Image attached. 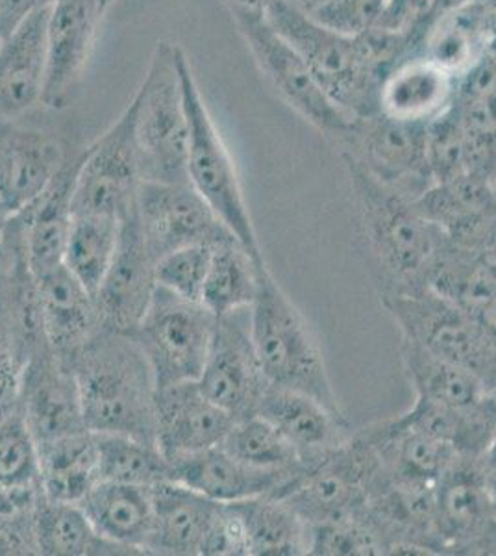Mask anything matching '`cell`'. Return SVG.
<instances>
[{
  "mask_svg": "<svg viewBox=\"0 0 496 556\" xmlns=\"http://www.w3.org/2000/svg\"><path fill=\"white\" fill-rule=\"evenodd\" d=\"M65 356L91 432L156 445V379L132 334L99 329Z\"/></svg>",
  "mask_w": 496,
  "mask_h": 556,
  "instance_id": "6da1fadb",
  "label": "cell"
},
{
  "mask_svg": "<svg viewBox=\"0 0 496 556\" xmlns=\"http://www.w3.org/2000/svg\"><path fill=\"white\" fill-rule=\"evenodd\" d=\"M364 238L382 271V285H422L446 238L421 214L417 199L391 188L343 156Z\"/></svg>",
  "mask_w": 496,
  "mask_h": 556,
  "instance_id": "7a4b0ae2",
  "label": "cell"
},
{
  "mask_svg": "<svg viewBox=\"0 0 496 556\" xmlns=\"http://www.w3.org/2000/svg\"><path fill=\"white\" fill-rule=\"evenodd\" d=\"M265 17L295 47L327 96L351 119L378 112V89L387 67L365 34L345 36L315 21L291 0H275Z\"/></svg>",
  "mask_w": 496,
  "mask_h": 556,
  "instance_id": "3957f363",
  "label": "cell"
},
{
  "mask_svg": "<svg viewBox=\"0 0 496 556\" xmlns=\"http://www.w3.org/2000/svg\"><path fill=\"white\" fill-rule=\"evenodd\" d=\"M251 334L270 386L306 393L343 416L314 332L265 262L258 266V288L251 304Z\"/></svg>",
  "mask_w": 496,
  "mask_h": 556,
  "instance_id": "277c9868",
  "label": "cell"
},
{
  "mask_svg": "<svg viewBox=\"0 0 496 556\" xmlns=\"http://www.w3.org/2000/svg\"><path fill=\"white\" fill-rule=\"evenodd\" d=\"M180 45L160 39L130 101L143 182L189 184V123L178 67Z\"/></svg>",
  "mask_w": 496,
  "mask_h": 556,
  "instance_id": "5b68a950",
  "label": "cell"
},
{
  "mask_svg": "<svg viewBox=\"0 0 496 556\" xmlns=\"http://www.w3.org/2000/svg\"><path fill=\"white\" fill-rule=\"evenodd\" d=\"M178 67L182 76L183 102L189 123V184L206 199V203L232 230V235L251 253L252 258L264 260L232 154L209 114L201 86L196 83L195 73L182 47L178 52Z\"/></svg>",
  "mask_w": 496,
  "mask_h": 556,
  "instance_id": "8992f818",
  "label": "cell"
},
{
  "mask_svg": "<svg viewBox=\"0 0 496 556\" xmlns=\"http://www.w3.org/2000/svg\"><path fill=\"white\" fill-rule=\"evenodd\" d=\"M382 301L403 338L471 369L496 390V343L469 312L422 285H383Z\"/></svg>",
  "mask_w": 496,
  "mask_h": 556,
  "instance_id": "52a82bcc",
  "label": "cell"
},
{
  "mask_svg": "<svg viewBox=\"0 0 496 556\" xmlns=\"http://www.w3.org/2000/svg\"><path fill=\"white\" fill-rule=\"evenodd\" d=\"M228 10L270 88L302 119L308 121L325 138L338 143L352 119L333 104L315 78L314 71L309 70L308 62L272 28L264 12L236 7H228Z\"/></svg>",
  "mask_w": 496,
  "mask_h": 556,
  "instance_id": "ba28073f",
  "label": "cell"
},
{
  "mask_svg": "<svg viewBox=\"0 0 496 556\" xmlns=\"http://www.w3.org/2000/svg\"><path fill=\"white\" fill-rule=\"evenodd\" d=\"M217 317L202 303L157 286L133 340L151 364L157 390L196 382L214 340Z\"/></svg>",
  "mask_w": 496,
  "mask_h": 556,
  "instance_id": "9c48e42d",
  "label": "cell"
},
{
  "mask_svg": "<svg viewBox=\"0 0 496 556\" xmlns=\"http://www.w3.org/2000/svg\"><path fill=\"white\" fill-rule=\"evenodd\" d=\"M335 146L341 156L358 162L372 177L414 199L434 184L428 169V125L377 112L352 119Z\"/></svg>",
  "mask_w": 496,
  "mask_h": 556,
  "instance_id": "30bf717a",
  "label": "cell"
},
{
  "mask_svg": "<svg viewBox=\"0 0 496 556\" xmlns=\"http://www.w3.org/2000/svg\"><path fill=\"white\" fill-rule=\"evenodd\" d=\"M141 182L133 112L128 104L119 119L84 149L73 191V215H101L123 222L136 206Z\"/></svg>",
  "mask_w": 496,
  "mask_h": 556,
  "instance_id": "8fae6325",
  "label": "cell"
},
{
  "mask_svg": "<svg viewBox=\"0 0 496 556\" xmlns=\"http://www.w3.org/2000/svg\"><path fill=\"white\" fill-rule=\"evenodd\" d=\"M136 214L154 262L182 247L238 240L191 184L141 182Z\"/></svg>",
  "mask_w": 496,
  "mask_h": 556,
  "instance_id": "7c38bea8",
  "label": "cell"
},
{
  "mask_svg": "<svg viewBox=\"0 0 496 556\" xmlns=\"http://www.w3.org/2000/svg\"><path fill=\"white\" fill-rule=\"evenodd\" d=\"M202 392L239 421L256 416L269 382L251 334V306L217 317L201 379Z\"/></svg>",
  "mask_w": 496,
  "mask_h": 556,
  "instance_id": "4fadbf2b",
  "label": "cell"
},
{
  "mask_svg": "<svg viewBox=\"0 0 496 556\" xmlns=\"http://www.w3.org/2000/svg\"><path fill=\"white\" fill-rule=\"evenodd\" d=\"M17 410L38 447L82 430V401L69 361L41 336L21 375Z\"/></svg>",
  "mask_w": 496,
  "mask_h": 556,
  "instance_id": "5bb4252c",
  "label": "cell"
},
{
  "mask_svg": "<svg viewBox=\"0 0 496 556\" xmlns=\"http://www.w3.org/2000/svg\"><path fill=\"white\" fill-rule=\"evenodd\" d=\"M156 262L139 228L133 206L120 223L119 245L97 293L99 329L133 334L156 291Z\"/></svg>",
  "mask_w": 496,
  "mask_h": 556,
  "instance_id": "9a60e30c",
  "label": "cell"
},
{
  "mask_svg": "<svg viewBox=\"0 0 496 556\" xmlns=\"http://www.w3.org/2000/svg\"><path fill=\"white\" fill-rule=\"evenodd\" d=\"M71 159L60 134L21 119L0 121V201L12 214L43 193Z\"/></svg>",
  "mask_w": 496,
  "mask_h": 556,
  "instance_id": "2e32d148",
  "label": "cell"
},
{
  "mask_svg": "<svg viewBox=\"0 0 496 556\" xmlns=\"http://www.w3.org/2000/svg\"><path fill=\"white\" fill-rule=\"evenodd\" d=\"M236 419L215 405L199 382L157 390L156 445L173 462L222 443Z\"/></svg>",
  "mask_w": 496,
  "mask_h": 556,
  "instance_id": "e0dca14e",
  "label": "cell"
},
{
  "mask_svg": "<svg viewBox=\"0 0 496 556\" xmlns=\"http://www.w3.org/2000/svg\"><path fill=\"white\" fill-rule=\"evenodd\" d=\"M102 12L99 0H60L47 28L43 106L60 110L88 65Z\"/></svg>",
  "mask_w": 496,
  "mask_h": 556,
  "instance_id": "ac0fdd59",
  "label": "cell"
},
{
  "mask_svg": "<svg viewBox=\"0 0 496 556\" xmlns=\"http://www.w3.org/2000/svg\"><path fill=\"white\" fill-rule=\"evenodd\" d=\"M49 15L51 7L39 8L0 41V121L43 106Z\"/></svg>",
  "mask_w": 496,
  "mask_h": 556,
  "instance_id": "d6986e66",
  "label": "cell"
},
{
  "mask_svg": "<svg viewBox=\"0 0 496 556\" xmlns=\"http://www.w3.org/2000/svg\"><path fill=\"white\" fill-rule=\"evenodd\" d=\"M478 458L459 456L435 484L437 525L445 549L471 553L496 523L495 501L485 488Z\"/></svg>",
  "mask_w": 496,
  "mask_h": 556,
  "instance_id": "ffe728a7",
  "label": "cell"
},
{
  "mask_svg": "<svg viewBox=\"0 0 496 556\" xmlns=\"http://www.w3.org/2000/svg\"><path fill=\"white\" fill-rule=\"evenodd\" d=\"M302 471L285 473L252 468L217 445L173 462L170 481L193 488L219 503H239L267 495L278 497Z\"/></svg>",
  "mask_w": 496,
  "mask_h": 556,
  "instance_id": "44dd1931",
  "label": "cell"
},
{
  "mask_svg": "<svg viewBox=\"0 0 496 556\" xmlns=\"http://www.w3.org/2000/svg\"><path fill=\"white\" fill-rule=\"evenodd\" d=\"M259 416L269 419L290 440L304 469L340 450L351 438V425L306 393L269 386L262 399Z\"/></svg>",
  "mask_w": 496,
  "mask_h": 556,
  "instance_id": "7402d4cb",
  "label": "cell"
},
{
  "mask_svg": "<svg viewBox=\"0 0 496 556\" xmlns=\"http://www.w3.org/2000/svg\"><path fill=\"white\" fill-rule=\"evenodd\" d=\"M458 80L424 54H409L396 62L378 89V112L430 125L453 106Z\"/></svg>",
  "mask_w": 496,
  "mask_h": 556,
  "instance_id": "603a6c76",
  "label": "cell"
},
{
  "mask_svg": "<svg viewBox=\"0 0 496 556\" xmlns=\"http://www.w3.org/2000/svg\"><path fill=\"white\" fill-rule=\"evenodd\" d=\"M80 156L82 151L73 152L49 188L15 214L25 228L26 254L36 278L63 266L73 225V191Z\"/></svg>",
  "mask_w": 496,
  "mask_h": 556,
  "instance_id": "cb8c5ba5",
  "label": "cell"
},
{
  "mask_svg": "<svg viewBox=\"0 0 496 556\" xmlns=\"http://www.w3.org/2000/svg\"><path fill=\"white\" fill-rule=\"evenodd\" d=\"M152 501L154 529L149 555L202 556L207 532L219 513V501L176 481L152 488Z\"/></svg>",
  "mask_w": 496,
  "mask_h": 556,
  "instance_id": "d4e9b609",
  "label": "cell"
},
{
  "mask_svg": "<svg viewBox=\"0 0 496 556\" xmlns=\"http://www.w3.org/2000/svg\"><path fill=\"white\" fill-rule=\"evenodd\" d=\"M39 317L52 348L69 354L99 330L97 298L63 266L36 278Z\"/></svg>",
  "mask_w": 496,
  "mask_h": 556,
  "instance_id": "484cf974",
  "label": "cell"
},
{
  "mask_svg": "<svg viewBox=\"0 0 496 556\" xmlns=\"http://www.w3.org/2000/svg\"><path fill=\"white\" fill-rule=\"evenodd\" d=\"M80 506L102 538L130 555H149L154 529L152 488L101 481Z\"/></svg>",
  "mask_w": 496,
  "mask_h": 556,
  "instance_id": "4316f807",
  "label": "cell"
},
{
  "mask_svg": "<svg viewBox=\"0 0 496 556\" xmlns=\"http://www.w3.org/2000/svg\"><path fill=\"white\" fill-rule=\"evenodd\" d=\"M421 214L456 245L469 247L496 212V188L474 175L435 182L417 199Z\"/></svg>",
  "mask_w": 496,
  "mask_h": 556,
  "instance_id": "83f0119b",
  "label": "cell"
},
{
  "mask_svg": "<svg viewBox=\"0 0 496 556\" xmlns=\"http://www.w3.org/2000/svg\"><path fill=\"white\" fill-rule=\"evenodd\" d=\"M400 353L417 397L459 410H474L496 397L495 388L471 369L445 361L411 340L403 338Z\"/></svg>",
  "mask_w": 496,
  "mask_h": 556,
  "instance_id": "f1b7e54d",
  "label": "cell"
},
{
  "mask_svg": "<svg viewBox=\"0 0 496 556\" xmlns=\"http://www.w3.org/2000/svg\"><path fill=\"white\" fill-rule=\"evenodd\" d=\"M38 450L44 497L80 505L101 482L97 434L91 430L60 438Z\"/></svg>",
  "mask_w": 496,
  "mask_h": 556,
  "instance_id": "f546056e",
  "label": "cell"
},
{
  "mask_svg": "<svg viewBox=\"0 0 496 556\" xmlns=\"http://www.w3.org/2000/svg\"><path fill=\"white\" fill-rule=\"evenodd\" d=\"M34 534L39 556H130L97 532L82 506L44 495L34 506Z\"/></svg>",
  "mask_w": 496,
  "mask_h": 556,
  "instance_id": "4dcf8cb0",
  "label": "cell"
},
{
  "mask_svg": "<svg viewBox=\"0 0 496 556\" xmlns=\"http://www.w3.org/2000/svg\"><path fill=\"white\" fill-rule=\"evenodd\" d=\"M41 495L38 443L15 410L0 424V513L31 510Z\"/></svg>",
  "mask_w": 496,
  "mask_h": 556,
  "instance_id": "1f68e13d",
  "label": "cell"
},
{
  "mask_svg": "<svg viewBox=\"0 0 496 556\" xmlns=\"http://www.w3.org/2000/svg\"><path fill=\"white\" fill-rule=\"evenodd\" d=\"M491 34L478 2L443 15L428 28L421 54L458 80L487 54Z\"/></svg>",
  "mask_w": 496,
  "mask_h": 556,
  "instance_id": "d6a6232c",
  "label": "cell"
},
{
  "mask_svg": "<svg viewBox=\"0 0 496 556\" xmlns=\"http://www.w3.org/2000/svg\"><path fill=\"white\" fill-rule=\"evenodd\" d=\"M245 523L249 555H309V525L272 495L236 503Z\"/></svg>",
  "mask_w": 496,
  "mask_h": 556,
  "instance_id": "836d02e7",
  "label": "cell"
},
{
  "mask_svg": "<svg viewBox=\"0 0 496 556\" xmlns=\"http://www.w3.org/2000/svg\"><path fill=\"white\" fill-rule=\"evenodd\" d=\"M265 260L252 258L238 240L214 247L202 288L201 303L215 317L249 308L256 298L258 266Z\"/></svg>",
  "mask_w": 496,
  "mask_h": 556,
  "instance_id": "e575fe53",
  "label": "cell"
},
{
  "mask_svg": "<svg viewBox=\"0 0 496 556\" xmlns=\"http://www.w3.org/2000/svg\"><path fill=\"white\" fill-rule=\"evenodd\" d=\"M119 219L101 215H73L63 264L94 298L119 245Z\"/></svg>",
  "mask_w": 496,
  "mask_h": 556,
  "instance_id": "d590c367",
  "label": "cell"
},
{
  "mask_svg": "<svg viewBox=\"0 0 496 556\" xmlns=\"http://www.w3.org/2000/svg\"><path fill=\"white\" fill-rule=\"evenodd\" d=\"M97 447L101 481L145 488L170 481L169 460L152 443L120 434H97Z\"/></svg>",
  "mask_w": 496,
  "mask_h": 556,
  "instance_id": "8d00e7d4",
  "label": "cell"
},
{
  "mask_svg": "<svg viewBox=\"0 0 496 556\" xmlns=\"http://www.w3.org/2000/svg\"><path fill=\"white\" fill-rule=\"evenodd\" d=\"M220 447L252 468L285 473H298L304 469L290 440L259 414L236 421Z\"/></svg>",
  "mask_w": 496,
  "mask_h": 556,
  "instance_id": "74e56055",
  "label": "cell"
},
{
  "mask_svg": "<svg viewBox=\"0 0 496 556\" xmlns=\"http://www.w3.org/2000/svg\"><path fill=\"white\" fill-rule=\"evenodd\" d=\"M391 540L374 521L369 508L348 518L309 525V555H390Z\"/></svg>",
  "mask_w": 496,
  "mask_h": 556,
  "instance_id": "f35d334b",
  "label": "cell"
},
{
  "mask_svg": "<svg viewBox=\"0 0 496 556\" xmlns=\"http://www.w3.org/2000/svg\"><path fill=\"white\" fill-rule=\"evenodd\" d=\"M215 245H189L156 262V285L178 298L201 303L202 288Z\"/></svg>",
  "mask_w": 496,
  "mask_h": 556,
  "instance_id": "ab89813d",
  "label": "cell"
},
{
  "mask_svg": "<svg viewBox=\"0 0 496 556\" xmlns=\"http://www.w3.org/2000/svg\"><path fill=\"white\" fill-rule=\"evenodd\" d=\"M383 8L382 0H328L311 17L335 33L361 36L377 28Z\"/></svg>",
  "mask_w": 496,
  "mask_h": 556,
  "instance_id": "60d3db41",
  "label": "cell"
},
{
  "mask_svg": "<svg viewBox=\"0 0 496 556\" xmlns=\"http://www.w3.org/2000/svg\"><path fill=\"white\" fill-rule=\"evenodd\" d=\"M39 555L34 534V508L25 513H0V556Z\"/></svg>",
  "mask_w": 496,
  "mask_h": 556,
  "instance_id": "b9f144b4",
  "label": "cell"
},
{
  "mask_svg": "<svg viewBox=\"0 0 496 556\" xmlns=\"http://www.w3.org/2000/svg\"><path fill=\"white\" fill-rule=\"evenodd\" d=\"M44 0H0V41L10 36L31 13L44 8Z\"/></svg>",
  "mask_w": 496,
  "mask_h": 556,
  "instance_id": "7bdbcfd3",
  "label": "cell"
},
{
  "mask_svg": "<svg viewBox=\"0 0 496 556\" xmlns=\"http://www.w3.org/2000/svg\"><path fill=\"white\" fill-rule=\"evenodd\" d=\"M467 249L482 254L491 266L496 267V212L485 222L484 227L480 228V232L474 236V240Z\"/></svg>",
  "mask_w": 496,
  "mask_h": 556,
  "instance_id": "ee69618b",
  "label": "cell"
},
{
  "mask_svg": "<svg viewBox=\"0 0 496 556\" xmlns=\"http://www.w3.org/2000/svg\"><path fill=\"white\" fill-rule=\"evenodd\" d=\"M474 321L482 327L485 334L489 336L491 340L496 343V298L491 299L487 303L480 304L478 308L469 312Z\"/></svg>",
  "mask_w": 496,
  "mask_h": 556,
  "instance_id": "f6af8a7d",
  "label": "cell"
},
{
  "mask_svg": "<svg viewBox=\"0 0 496 556\" xmlns=\"http://www.w3.org/2000/svg\"><path fill=\"white\" fill-rule=\"evenodd\" d=\"M228 7L245 8L254 12H265L275 0H225Z\"/></svg>",
  "mask_w": 496,
  "mask_h": 556,
  "instance_id": "bcb514c9",
  "label": "cell"
},
{
  "mask_svg": "<svg viewBox=\"0 0 496 556\" xmlns=\"http://www.w3.org/2000/svg\"><path fill=\"white\" fill-rule=\"evenodd\" d=\"M476 2L482 8V12H484L491 34L496 36V0H476Z\"/></svg>",
  "mask_w": 496,
  "mask_h": 556,
  "instance_id": "7dc6e473",
  "label": "cell"
},
{
  "mask_svg": "<svg viewBox=\"0 0 496 556\" xmlns=\"http://www.w3.org/2000/svg\"><path fill=\"white\" fill-rule=\"evenodd\" d=\"M296 8H301L302 12L311 13L317 12L322 4H327L328 0H291Z\"/></svg>",
  "mask_w": 496,
  "mask_h": 556,
  "instance_id": "c3c4849f",
  "label": "cell"
},
{
  "mask_svg": "<svg viewBox=\"0 0 496 556\" xmlns=\"http://www.w3.org/2000/svg\"><path fill=\"white\" fill-rule=\"evenodd\" d=\"M12 212L4 206V203L0 201V238L4 235V230H7L8 223L12 219Z\"/></svg>",
  "mask_w": 496,
  "mask_h": 556,
  "instance_id": "681fc988",
  "label": "cell"
},
{
  "mask_svg": "<svg viewBox=\"0 0 496 556\" xmlns=\"http://www.w3.org/2000/svg\"><path fill=\"white\" fill-rule=\"evenodd\" d=\"M487 56H489L491 62L496 65V36L491 38L489 49H487Z\"/></svg>",
  "mask_w": 496,
  "mask_h": 556,
  "instance_id": "f907efd6",
  "label": "cell"
},
{
  "mask_svg": "<svg viewBox=\"0 0 496 556\" xmlns=\"http://www.w3.org/2000/svg\"><path fill=\"white\" fill-rule=\"evenodd\" d=\"M114 2H117V0H99V4H101L102 12L106 13L107 8L112 7Z\"/></svg>",
  "mask_w": 496,
  "mask_h": 556,
  "instance_id": "816d5d0a",
  "label": "cell"
},
{
  "mask_svg": "<svg viewBox=\"0 0 496 556\" xmlns=\"http://www.w3.org/2000/svg\"><path fill=\"white\" fill-rule=\"evenodd\" d=\"M56 2H60V0H44L47 7H52V4H56Z\"/></svg>",
  "mask_w": 496,
  "mask_h": 556,
  "instance_id": "f5cc1de1",
  "label": "cell"
},
{
  "mask_svg": "<svg viewBox=\"0 0 496 556\" xmlns=\"http://www.w3.org/2000/svg\"><path fill=\"white\" fill-rule=\"evenodd\" d=\"M383 4H387V2H390V0H382Z\"/></svg>",
  "mask_w": 496,
  "mask_h": 556,
  "instance_id": "db71d44e",
  "label": "cell"
}]
</instances>
